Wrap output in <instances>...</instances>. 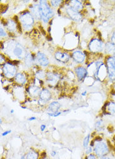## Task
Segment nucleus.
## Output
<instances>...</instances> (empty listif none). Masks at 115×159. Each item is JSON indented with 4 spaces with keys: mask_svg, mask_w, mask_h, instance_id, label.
<instances>
[{
    "mask_svg": "<svg viewBox=\"0 0 115 159\" xmlns=\"http://www.w3.org/2000/svg\"><path fill=\"white\" fill-rule=\"evenodd\" d=\"M111 43H113L114 45H115V32H113L112 36H111Z\"/></svg>",
    "mask_w": 115,
    "mask_h": 159,
    "instance_id": "c85d7f7f",
    "label": "nucleus"
},
{
    "mask_svg": "<svg viewBox=\"0 0 115 159\" xmlns=\"http://www.w3.org/2000/svg\"><path fill=\"white\" fill-rule=\"evenodd\" d=\"M1 49H4V46H3V43H1Z\"/></svg>",
    "mask_w": 115,
    "mask_h": 159,
    "instance_id": "c03bdc74",
    "label": "nucleus"
},
{
    "mask_svg": "<svg viewBox=\"0 0 115 159\" xmlns=\"http://www.w3.org/2000/svg\"><path fill=\"white\" fill-rule=\"evenodd\" d=\"M11 132H12V131H11V130H8V131H6V132H3L2 133V136H6L7 135H8L9 133H10Z\"/></svg>",
    "mask_w": 115,
    "mask_h": 159,
    "instance_id": "f704fd0d",
    "label": "nucleus"
},
{
    "mask_svg": "<svg viewBox=\"0 0 115 159\" xmlns=\"http://www.w3.org/2000/svg\"><path fill=\"white\" fill-rule=\"evenodd\" d=\"M89 138H90V135H88L86 138L84 139L83 141V145L84 147H88L89 142Z\"/></svg>",
    "mask_w": 115,
    "mask_h": 159,
    "instance_id": "393cba45",
    "label": "nucleus"
},
{
    "mask_svg": "<svg viewBox=\"0 0 115 159\" xmlns=\"http://www.w3.org/2000/svg\"><path fill=\"white\" fill-rule=\"evenodd\" d=\"M50 28H51L50 27H49V32H50Z\"/></svg>",
    "mask_w": 115,
    "mask_h": 159,
    "instance_id": "09e8293b",
    "label": "nucleus"
},
{
    "mask_svg": "<svg viewBox=\"0 0 115 159\" xmlns=\"http://www.w3.org/2000/svg\"><path fill=\"white\" fill-rule=\"evenodd\" d=\"M94 152L97 156L100 157H105L109 152V147L105 143L99 141L95 145Z\"/></svg>",
    "mask_w": 115,
    "mask_h": 159,
    "instance_id": "f03ea898",
    "label": "nucleus"
},
{
    "mask_svg": "<svg viewBox=\"0 0 115 159\" xmlns=\"http://www.w3.org/2000/svg\"><path fill=\"white\" fill-rule=\"evenodd\" d=\"M8 159H11V158H8Z\"/></svg>",
    "mask_w": 115,
    "mask_h": 159,
    "instance_id": "3c124183",
    "label": "nucleus"
},
{
    "mask_svg": "<svg viewBox=\"0 0 115 159\" xmlns=\"http://www.w3.org/2000/svg\"><path fill=\"white\" fill-rule=\"evenodd\" d=\"M107 66L110 78L111 80H115V56L107 59Z\"/></svg>",
    "mask_w": 115,
    "mask_h": 159,
    "instance_id": "7ed1b4c3",
    "label": "nucleus"
},
{
    "mask_svg": "<svg viewBox=\"0 0 115 159\" xmlns=\"http://www.w3.org/2000/svg\"><path fill=\"white\" fill-rule=\"evenodd\" d=\"M28 92L32 97H37L40 95V89L37 86H31L27 89Z\"/></svg>",
    "mask_w": 115,
    "mask_h": 159,
    "instance_id": "9d476101",
    "label": "nucleus"
},
{
    "mask_svg": "<svg viewBox=\"0 0 115 159\" xmlns=\"http://www.w3.org/2000/svg\"><path fill=\"white\" fill-rule=\"evenodd\" d=\"M69 4L71 8L75 11H79L82 9V5L79 1H75V0H74V1H71Z\"/></svg>",
    "mask_w": 115,
    "mask_h": 159,
    "instance_id": "dca6fc26",
    "label": "nucleus"
},
{
    "mask_svg": "<svg viewBox=\"0 0 115 159\" xmlns=\"http://www.w3.org/2000/svg\"><path fill=\"white\" fill-rule=\"evenodd\" d=\"M46 128V125H42L41 126H40V129H41V131H44L45 129Z\"/></svg>",
    "mask_w": 115,
    "mask_h": 159,
    "instance_id": "c9c22d12",
    "label": "nucleus"
},
{
    "mask_svg": "<svg viewBox=\"0 0 115 159\" xmlns=\"http://www.w3.org/2000/svg\"><path fill=\"white\" fill-rule=\"evenodd\" d=\"M100 159H112V158H111L110 157H106V156H105V157H101Z\"/></svg>",
    "mask_w": 115,
    "mask_h": 159,
    "instance_id": "a19ab883",
    "label": "nucleus"
},
{
    "mask_svg": "<svg viewBox=\"0 0 115 159\" xmlns=\"http://www.w3.org/2000/svg\"><path fill=\"white\" fill-rule=\"evenodd\" d=\"M14 53H15V56L18 57H21V56H22V54L23 53V49L19 44H17L16 43V46L15 47V50H14Z\"/></svg>",
    "mask_w": 115,
    "mask_h": 159,
    "instance_id": "412c9836",
    "label": "nucleus"
},
{
    "mask_svg": "<svg viewBox=\"0 0 115 159\" xmlns=\"http://www.w3.org/2000/svg\"><path fill=\"white\" fill-rule=\"evenodd\" d=\"M37 60L39 64L43 66H48L49 60L44 53L38 52L37 53Z\"/></svg>",
    "mask_w": 115,
    "mask_h": 159,
    "instance_id": "6e6552de",
    "label": "nucleus"
},
{
    "mask_svg": "<svg viewBox=\"0 0 115 159\" xmlns=\"http://www.w3.org/2000/svg\"><path fill=\"white\" fill-rule=\"evenodd\" d=\"M91 151H92V149H91V147H89V149H88L87 150H86V154H89V153H91Z\"/></svg>",
    "mask_w": 115,
    "mask_h": 159,
    "instance_id": "4c0bfd02",
    "label": "nucleus"
},
{
    "mask_svg": "<svg viewBox=\"0 0 115 159\" xmlns=\"http://www.w3.org/2000/svg\"><path fill=\"white\" fill-rule=\"evenodd\" d=\"M38 154L34 150H30L27 155L26 159H38Z\"/></svg>",
    "mask_w": 115,
    "mask_h": 159,
    "instance_id": "aec40b11",
    "label": "nucleus"
},
{
    "mask_svg": "<svg viewBox=\"0 0 115 159\" xmlns=\"http://www.w3.org/2000/svg\"><path fill=\"white\" fill-rule=\"evenodd\" d=\"M21 159H26V158H25V157H24V156H23L22 157H21Z\"/></svg>",
    "mask_w": 115,
    "mask_h": 159,
    "instance_id": "de8ad7c7",
    "label": "nucleus"
},
{
    "mask_svg": "<svg viewBox=\"0 0 115 159\" xmlns=\"http://www.w3.org/2000/svg\"><path fill=\"white\" fill-rule=\"evenodd\" d=\"M105 109L107 113H109L110 114L115 115V103L113 102H110L106 104Z\"/></svg>",
    "mask_w": 115,
    "mask_h": 159,
    "instance_id": "f3484780",
    "label": "nucleus"
},
{
    "mask_svg": "<svg viewBox=\"0 0 115 159\" xmlns=\"http://www.w3.org/2000/svg\"><path fill=\"white\" fill-rule=\"evenodd\" d=\"M61 2H62L61 1H51V5L53 6L57 7V6H58L60 4Z\"/></svg>",
    "mask_w": 115,
    "mask_h": 159,
    "instance_id": "a878e982",
    "label": "nucleus"
},
{
    "mask_svg": "<svg viewBox=\"0 0 115 159\" xmlns=\"http://www.w3.org/2000/svg\"><path fill=\"white\" fill-rule=\"evenodd\" d=\"M75 73L77 74V76L78 77L79 80L83 79L87 75V71L83 67H77L75 69Z\"/></svg>",
    "mask_w": 115,
    "mask_h": 159,
    "instance_id": "ddd939ff",
    "label": "nucleus"
},
{
    "mask_svg": "<svg viewBox=\"0 0 115 159\" xmlns=\"http://www.w3.org/2000/svg\"><path fill=\"white\" fill-rule=\"evenodd\" d=\"M40 96V99L47 102V101H48L50 99V97H51V94H50L49 90L45 89H43L41 91Z\"/></svg>",
    "mask_w": 115,
    "mask_h": 159,
    "instance_id": "2eb2a0df",
    "label": "nucleus"
},
{
    "mask_svg": "<svg viewBox=\"0 0 115 159\" xmlns=\"http://www.w3.org/2000/svg\"><path fill=\"white\" fill-rule=\"evenodd\" d=\"M6 34L4 30L2 28H1V37H5V36H6Z\"/></svg>",
    "mask_w": 115,
    "mask_h": 159,
    "instance_id": "72a5a7b5",
    "label": "nucleus"
},
{
    "mask_svg": "<svg viewBox=\"0 0 115 159\" xmlns=\"http://www.w3.org/2000/svg\"><path fill=\"white\" fill-rule=\"evenodd\" d=\"M55 58L57 60H58L60 62L66 63L69 60V56L66 53H62V52H56L55 53Z\"/></svg>",
    "mask_w": 115,
    "mask_h": 159,
    "instance_id": "1a4fd4ad",
    "label": "nucleus"
},
{
    "mask_svg": "<svg viewBox=\"0 0 115 159\" xmlns=\"http://www.w3.org/2000/svg\"><path fill=\"white\" fill-rule=\"evenodd\" d=\"M15 81L16 82L19 83V84H23L26 82V79H25V75L23 74L18 73L16 75Z\"/></svg>",
    "mask_w": 115,
    "mask_h": 159,
    "instance_id": "a211bd4d",
    "label": "nucleus"
},
{
    "mask_svg": "<svg viewBox=\"0 0 115 159\" xmlns=\"http://www.w3.org/2000/svg\"><path fill=\"white\" fill-rule=\"evenodd\" d=\"M55 155H56V151H52V153H51L52 156L54 157V156H55Z\"/></svg>",
    "mask_w": 115,
    "mask_h": 159,
    "instance_id": "58836bf2",
    "label": "nucleus"
},
{
    "mask_svg": "<svg viewBox=\"0 0 115 159\" xmlns=\"http://www.w3.org/2000/svg\"><path fill=\"white\" fill-rule=\"evenodd\" d=\"M60 108V104L57 101H53L49 104L48 108V111L52 112V113H57V111Z\"/></svg>",
    "mask_w": 115,
    "mask_h": 159,
    "instance_id": "f8f14e48",
    "label": "nucleus"
},
{
    "mask_svg": "<svg viewBox=\"0 0 115 159\" xmlns=\"http://www.w3.org/2000/svg\"><path fill=\"white\" fill-rule=\"evenodd\" d=\"M103 47V43L98 39H94L89 43V49L93 52L101 51Z\"/></svg>",
    "mask_w": 115,
    "mask_h": 159,
    "instance_id": "20e7f679",
    "label": "nucleus"
},
{
    "mask_svg": "<svg viewBox=\"0 0 115 159\" xmlns=\"http://www.w3.org/2000/svg\"><path fill=\"white\" fill-rule=\"evenodd\" d=\"M73 57L74 58V59L76 61V62L79 63L84 62V60L85 59V55L80 51L74 52L73 54Z\"/></svg>",
    "mask_w": 115,
    "mask_h": 159,
    "instance_id": "9b49d317",
    "label": "nucleus"
},
{
    "mask_svg": "<svg viewBox=\"0 0 115 159\" xmlns=\"http://www.w3.org/2000/svg\"><path fill=\"white\" fill-rule=\"evenodd\" d=\"M47 81L49 82L50 84L55 85L56 84L57 82L58 81L59 78L57 77V75L51 74V73H48L47 74Z\"/></svg>",
    "mask_w": 115,
    "mask_h": 159,
    "instance_id": "4468645a",
    "label": "nucleus"
},
{
    "mask_svg": "<svg viewBox=\"0 0 115 159\" xmlns=\"http://www.w3.org/2000/svg\"><path fill=\"white\" fill-rule=\"evenodd\" d=\"M17 28H18V30L20 33L22 32V28H21V24L20 23H17Z\"/></svg>",
    "mask_w": 115,
    "mask_h": 159,
    "instance_id": "2f4dec72",
    "label": "nucleus"
},
{
    "mask_svg": "<svg viewBox=\"0 0 115 159\" xmlns=\"http://www.w3.org/2000/svg\"><path fill=\"white\" fill-rule=\"evenodd\" d=\"M21 21L25 28L30 29L31 25L34 23V19L30 13H27L21 17Z\"/></svg>",
    "mask_w": 115,
    "mask_h": 159,
    "instance_id": "39448f33",
    "label": "nucleus"
},
{
    "mask_svg": "<svg viewBox=\"0 0 115 159\" xmlns=\"http://www.w3.org/2000/svg\"><path fill=\"white\" fill-rule=\"evenodd\" d=\"M42 159H48V158H42Z\"/></svg>",
    "mask_w": 115,
    "mask_h": 159,
    "instance_id": "8fccbe9b",
    "label": "nucleus"
},
{
    "mask_svg": "<svg viewBox=\"0 0 115 159\" xmlns=\"http://www.w3.org/2000/svg\"><path fill=\"white\" fill-rule=\"evenodd\" d=\"M11 113H14V110H11Z\"/></svg>",
    "mask_w": 115,
    "mask_h": 159,
    "instance_id": "49530a36",
    "label": "nucleus"
},
{
    "mask_svg": "<svg viewBox=\"0 0 115 159\" xmlns=\"http://www.w3.org/2000/svg\"><path fill=\"white\" fill-rule=\"evenodd\" d=\"M86 91L84 92V93H82V96H85L86 95Z\"/></svg>",
    "mask_w": 115,
    "mask_h": 159,
    "instance_id": "a18cd8bd",
    "label": "nucleus"
},
{
    "mask_svg": "<svg viewBox=\"0 0 115 159\" xmlns=\"http://www.w3.org/2000/svg\"><path fill=\"white\" fill-rule=\"evenodd\" d=\"M86 159H96V158L94 154H90L88 155Z\"/></svg>",
    "mask_w": 115,
    "mask_h": 159,
    "instance_id": "7c9ffc66",
    "label": "nucleus"
},
{
    "mask_svg": "<svg viewBox=\"0 0 115 159\" xmlns=\"http://www.w3.org/2000/svg\"><path fill=\"white\" fill-rule=\"evenodd\" d=\"M40 11L41 16L44 21L47 22L50 18L53 15V12L47 5V3H46L45 1H40Z\"/></svg>",
    "mask_w": 115,
    "mask_h": 159,
    "instance_id": "f257e3e1",
    "label": "nucleus"
},
{
    "mask_svg": "<svg viewBox=\"0 0 115 159\" xmlns=\"http://www.w3.org/2000/svg\"><path fill=\"white\" fill-rule=\"evenodd\" d=\"M36 75H37V78H38L39 79H42L45 78V74L43 71H39L37 72V74H36Z\"/></svg>",
    "mask_w": 115,
    "mask_h": 159,
    "instance_id": "b1692460",
    "label": "nucleus"
},
{
    "mask_svg": "<svg viewBox=\"0 0 115 159\" xmlns=\"http://www.w3.org/2000/svg\"><path fill=\"white\" fill-rule=\"evenodd\" d=\"M3 72H4V74L6 77H12L15 74L16 69L12 65L7 64H5L4 67H3Z\"/></svg>",
    "mask_w": 115,
    "mask_h": 159,
    "instance_id": "423d86ee",
    "label": "nucleus"
},
{
    "mask_svg": "<svg viewBox=\"0 0 115 159\" xmlns=\"http://www.w3.org/2000/svg\"><path fill=\"white\" fill-rule=\"evenodd\" d=\"M47 39L49 41H51L52 40V38L51 37V36H50V35H47Z\"/></svg>",
    "mask_w": 115,
    "mask_h": 159,
    "instance_id": "e433bc0d",
    "label": "nucleus"
},
{
    "mask_svg": "<svg viewBox=\"0 0 115 159\" xmlns=\"http://www.w3.org/2000/svg\"><path fill=\"white\" fill-rule=\"evenodd\" d=\"M38 28H39V29H40V32H41V33H42L43 35H46V32L45 31L44 28H43L42 26H40H40H38Z\"/></svg>",
    "mask_w": 115,
    "mask_h": 159,
    "instance_id": "c756f323",
    "label": "nucleus"
},
{
    "mask_svg": "<svg viewBox=\"0 0 115 159\" xmlns=\"http://www.w3.org/2000/svg\"><path fill=\"white\" fill-rule=\"evenodd\" d=\"M47 102H45V101L44 100H42V99H40L38 100V103L40 104V105H45V104H46Z\"/></svg>",
    "mask_w": 115,
    "mask_h": 159,
    "instance_id": "473e14b6",
    "label": "nucleus"
},
{
    "mask_svg": "<svg viewBox=\"0 0 115 159\" xmlns=\"http://www.w3.org/2000/svg\"><path fill=\"white\" fill-rule=\"evenodd\" d=\"M9 36H10L11 37H15V35H14L13 34H12L11 33H10V34H9Z\"/></svg>",
    "mask_w": 115,
    "mask_h": 159,
    "instance_id": "37998d69",
    "label": "nucleus"
},
{
    "mask_svg": "<svg viewBox=\"0 0 115 159\" xmlns=\"http://www.w3.org/2000/svg\"><path fill=\"white\" fill-rule=\"evenodd\" d=\"M67 12L71 19L75 21H79L81 19V14L79 13H77V11H75L74 9L72 8L71 7H69V8H67Z\"/></svg>",
    "mask_w": 115,
    "mask_h": 159,
    "instance_id": "0eeeda50",
    "label": "nucleus"
},
{
    "mask_svg": "<svg viewBox=\"0 0 115 159\" xmlns=\"http://www.w3.org/2000/svg\"><path fill=\"white\" fill-rule=\"evenodd\" d=\"M103 120H99L97 121L96 124V130H98V131H99V130H101L103 127Z\"/></svg>",
    "mask_w": 115,
    "mask_h": 159,
    "instance_id": "5701e85b",
    "label": "nucleus"
},
{
    "mask_svg": "<svg viewBox=\"0 0 115 159\" xmlns=\"http://www.w3.org/2000/svg\"><path fill=\"white\" fill-rule=\"evenodd\" d=\"M7 10H8V6L6 5H1V13H4L6 12Z\"/></svg>",
    "mask_w": 115,
    "mask_h": 159,
    "instance_id": "bb28decb",
    "label": "nucleus"
},
{
    "mask_svg": "<svg viewBox=\"0 0 115 159\" xmlns=\"http://www.w3.org/2000/svg\"><path fill=\"white\" fill-rule=\"evenodd\" d=\"M61 113H62V112H57V113H49L48 114L51 116V117H58V116H59Z\"/></svg>",
    "mask_w": 115,
    "mask_h": 159,
    "instance_id": "cd10ccee",
    "label": "nucleus"
},
{
    "mask_svg": "<svg viewBox=\"0 0 115 159\" xmlns=\"http://www.w3.org/2000/svg\"><path fill=\"white\" fill-rule=\"evenodd\" d=\"M35 120H36V118H35V117H31V118H30L29 119H28V120H29V121Z\"/></svg>",
    "mask_w": 115,
    "mask_h": 159,
    "instance_id": "ea45409f",
    "label": "nucleus"
},
{
    "mask_svg": "<svg viewBox=\"0 0 115 159\" xmlns=\"http://www.w3.org/2000/svg\"><path fill=\"white\" fill-rule=\"evenodd\" d=\"M106 52L107 53H115V45L112 43H107L106 45Z\"/></svg>",
    "mask_w": 115,
    "mask_h": 159,
    "instance_id": "6ab92c4d",
    "label": "nucleus"
},
{
    "mask_svg": "<svg viewBox=\"0 0 115 159\" xmlns=\"http://www.w3.org/2000/svg\"><path fill=\"white\" fill-rule=\"evenodd\" d=\"M6 27H8V30H10V31H13L14 30H15V28H16V25H15V23L13 21H12V20H9V21H8V23H7Z\"/></svg>",
    "mask_w": 115,
    "mask_h": 159,
    "instance_id": "4be33fe9",
    "label": "nucleus"
},
{
    "mask_svg": "<svg viewBox=\"0 0 115 159\" xmlns=\"http://www.w3.org/2000/svg\"><path fill=\"white\" fill-rule=\"evenodd\" d=\"M18 16H14V20H15V22H17L18 21Z\"/></svg>",
    "mask_w": 115,
    "mask_h": 159,
    "instance_id": "79ce46f5",
    "label": "nucleus"
}]
</instances>
